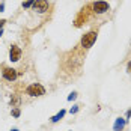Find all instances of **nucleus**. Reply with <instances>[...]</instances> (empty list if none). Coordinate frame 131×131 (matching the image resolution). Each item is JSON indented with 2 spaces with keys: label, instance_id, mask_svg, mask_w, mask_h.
Instances as JSON below:
<instances>
[{
  "label": "nucleus",
  "instance_id": "obj_1",
  "mask_svg": "<svg viewBox=\"0 0 131 131\" xmlns=\"http://www.w3.org/2000/svg\"><path fill=\"white\" fill-rule=\"evenodd\" d=\"M81 51H84V50L79 45L72 51H68L63 54V59H62V71H63V74L69 75L72 72H77V74L80 72L81 65H83V59H84Z\"/></svg>",
  "mask_w": 131,
  "mask_h": 131
},
{
  "label": "nucleus",
  "instance_id": "obj_6",
  "mask_svg": "<svg viewBox=\"0 0 131 131\" xmlns=\"http://www.w3.org/2000/svg\"><path fill=\"white\" fill-rule=\"evenodd\" d=\"M33 11H36L38 14H44L48 11V0H35L33 2Z\"/></svg>",
  "mask_w": 131,
  "mask_h": 131
},
{
  "label": "nucleus",
  "instance_id": "obj_19",
  "mask_svg": "<svg viewBox=\"0 0 131 131\" xmlns=\"http://www.w3.org/2000/svg\"><path fill=\"white\" fill-rule=\"evenodd\" d=\"M11 131H18V130H17V128H14V130H11Z\"/></svg>",
  "mask_w": 131,
  "mask_h": 131
},
{
  "label": "nucleus",
  "instance_id": "obj_3",
  "mask_svg": "<svg viewBox=\"0 0 131 131\" xmlns=\"http://www.w3.org/2000/svg\"><path fill=\"white\" fill-rule=\"evenodd\" d=\"M96 38H98V32H96V30H91V32L84 33V35L81 36V41H80V47H81L83 50H89L92 45L95 44Z\"/></svg>",
  "mask_w": 131,
  "mask_h": 131
},
{
  "label": "nucleus",
  "instance_id": "obj_4",
  "mask_svg": "<svg viewBox=\"0 0 131 131\" xmlns=\"http://www.w3.org/2000/svg\"><path fill=\"white\" fill-rule=\"evenodd\" d=\"M26 93L29 96H42L45 95V88L41 83H32L26 88Z\"/></svg>",
  "mask_w": 131,
  "mask_h": 131
},
{
  "label": "nucleus",
  "instance_id": "obj_11",
  "mask_svg": "<svg viewBox=\"0 0 131 131\" xmlns=\"http://www.w3.org/2000/svg\"><path fill=\"white\" fill-rule=\"evenodd\" d=\"M11 113H12V116H14V118H20V115H21L20 108H14V110L11 112Z\"/></svg>",
  "mask_w": 131,
  "mask_h": 131
},
{
  "label": "nucleus",
  "instance_id": "obj_12",
  "mask_svg": "<svg viewBox=\"0 0 131 131\" xmlns=\"http://www.w3.org/2000/svg\"><path fill=\"white\" fill-rule=\"evenodd\" d=\"M33 2H35V0H27L26 3H23V8H30V6L33 5Z\"/></svg>",
  "mask_w": 131,
  "mask_h": 131
},
{
  "label": "nucleus",
  "instance_id": "obj_15",
  "mask_svg": "<svg viewBox=\"0 0 131 131\" xmlns=\"http://www.w3.org/2000/svg\"><path fill=\"white\" fill-rule=\"evenodd\" d=\"M127 71H128V74L131 75V60L128 62V65H127Z\"/></svg>",
  "mask_w": 131,
  "mask_h": 131
},
{
  "label": "nucleus",
  "instance_id": "obj_7",
  "mask_svg": "<svg viewBox=\"0 0 131 131\" xmlns=\"http://www.w3.org/2000/svg\"><path fill=\"white\" fill-rule=\"evenodd\" d=\"M21 54H23L21 48H20L18 45L12 44L11 48H9V60H11V62H18V60L21 59Z\"/></svg>",
  "mask_w": 131,
  "mask_h": 131
},
{
  "label": "nucleus",
  "instance_id": "obj_2",
  "mask_svg": "<svg viewBox=\"0 0 131 131\" xmlns=\"http://www.w3.org/2000/svg\"><path fill=\"white\" fill-rule=\"evenodd\" d=\"M88 11H91L92 15H103L110 11V5L107 2H93L91 5L86 6Z\"/></svg>",
  "mask_w": 131,
  "mask_h": 131
},
{
  "label": "nucleus",
  "instance_id": "obj_14",
  "mask_svg": "<svg viewBox=\"0 0 131 131\" xmlns=\"http://www.w3.org/2000/svg\"><path fill=\"white\" fill-rule=\"evenodd\" d=\"M77 98V92H72L69 96H68V101H72V100H75Z\"/></svg>",
  "mask_w": 131,
  "mask_h": 131
},
{
  "label": "nucleus",
  "instance_id": "obj_5",
  "mask_svg": "<svg viewBox=\"0 0 131 131\" xmlns=\"http://www.w3.org/2000/svg\"><path fill=\"white\" fill-rule=\"evenodd\" d=\"M0 69H2V75H3V79L8 80V81H15L17 77H18L17 69H14V68H11V66L2 65L0 66Z\"/></svg>",
  "mask_w": 131,
  "mask_h": 131
},
{
  "label": "nucleus",
  "instance_id": "obj_17",
  "mask_svg": "<svg viewBox=\"0 0 131 131\" xmlns=\"http://www.w3.org/2000/svg\"><path fill=\"white\" fill-rule=\"evenodd\" d=\"M128 118H131V108L127 112V121H128Z\"/></svg>",
  "mask_w": 131,
  "mask_h": 131
},
{
  "label": "nucleus",
  "instance_id": "obj_9",
  "mask_svg": "<svg viewBox=\"0 0 131 131\" xmlns=\"http://www.w3.org/2000/svg\"><path fill=\"white\" fill-rule=\"evenodd\" d=\"M65 113H66L65 110H60V112H59L57 115H54V116L51 118V122H57V121H60V119L65 116Z\"/></svg>",
  "mask_w": 131,
  "mask_h": 131
},
{
  "label": "nucleus",
  "instance_id": "obj_18",
  "mask_svg": "<svg viewBox=\"0 0 131 131\" xmlns=\"http://www.w3.org/2000/svg\"><path fill=\"white\" fill-rule=\"evenodd\" d=\"M3 9H5V3H2V5H0V12H3Z\"/></svg>",
  "mask_w": 131,
  "mask_h": 131
},
{
  "label": "nucleus",
  "instance_id": "obj_8",
  "mask_svg": "<svg viewBox=\"0 0 131 131\" xmlns=\"http://www.w3.org/2000/svg\"><path fill=\"white\" fill-rule=\"evenodd\" d=\"M127 122H128V121H127L125 118H118L116 122H115V125H113V131H124Z\"/></svg>",
  "mask_w": 131,
  "mask_h": 131
},
{
  "label": "nucleus",
  "instance_id": "obj_16",
  "mask_svg": "<svg viewBox=\"0 0 131 131\" xmlns=\"http://www.w3.org/2000/svg\"><path fill=\"white\" fill-rule=\"evenodd\" d=\"M6 20H0V30H3V26H5Z\"/></svg>",
  "mask_w": 131,
  "mask_h": 131
},
{
  "label": "nucleus",
  "instance_id": "obj_13",
  "mask_svg": "<svg viewBox=\"0 0 131 131\" xmlns=\"http://www.w3.org/2000/svg\"><path fill=\"white\" fill-rule=\"evenodd\" d=\"M79 110H80V105H79V104H75L74 107H72V108H71V115H72V113H77Z\"/></svg>",
  "mask_w": 131,
  "mask_h": 131
},
{
  "label": "nucleus",
  "instance_id": "obj_10",
  "mask_svg": "<svg viewBox=\"0 0 131 131\" xmlns=\"http://www.w3.org/2000/svg\"><path fill=\"white\" fill-rule=\"evenodd\" d=\"M18 104H20V98L17 95H14V98L11 100V105L12 107H18Z\"/></svg>",
  "mask_w": 131,
  "mask_h": 131
}]
</instances>
